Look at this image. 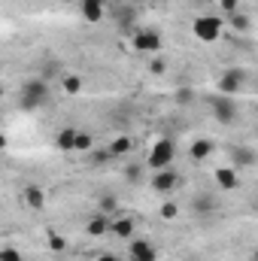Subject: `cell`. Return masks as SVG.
Here are the masks:
<instances>
[{"mask_svg":"<svg viewBox=\"0 0 258 261\" xmlns=\"http://www.w3.org/2000/svg\"><path fill=\"white\" fill-rule=\"evenodd\" d=\"M49 97H52V91H49V82H46V79H28V82H21V88H18V107H21L24 113H34V110L46 107Z\"/></svg>","mask_w":258,"mask_h":261,"instance_id":"1","label":"cell"},{"mask_svg":"<svg viewBox=\"0 0 258 261\" xmlns=\"http://www.w3.org/2000/svg\"><path fill=\"white\" fill-rule=\"evenodd\" d=\"M173 158H176V143H173L170 137H164V140H158V143L152 146V152H149V158H146V167H149V170H164V167L173 164Z\"/></svg>","mask_w":258,"mask_h":261,"instance_id":"2","label":"cell"},{"mask_svg":"<svg viewBox=\"0 0 258 261\" xmlns=\"http://www.w3.org/2000/svg\"><path fill=\"white\" fill-rule=\"evenodd\" d=\"M216 88H219V94L237 97V94L246 88V70H243V67H231V70H225V73L219 76Z\"/></svg>","mask_w":258,"mask_h":261,"instance_id":"3","label":"cell"},{"mask_svg":"<svg viewBox=\"0 0 258 261\" xmlns=\"http://www.w3.org/2000/svg\"><path fill=\"white\" fill-rule=\"evenodd\" d=\"M222 28H225V21H222L219 15H197V18H194V24H192L194 37H197V40H203V43L219 40Z\"/></svg>","mask_w":258,"mask_h":261,"instance_id":"4","label":"cell"},{"mask_svg":"<svg viewBox=\"0 0 258 261\" xmlns=\"http://www.w3.org/2000/svg\"><path fill=\"white\" fill-rule=\"evenodd\" d=\"M213 119L219 125H231L237 119V97H228V94H219L213 100Z\"/></svg>","mask_w":258,"mask_h":261,"instance_id":"5","label":"cell"},{"mask_svg":"<svg viewBox=\"0 0 258 261\" xmlns=\"http://www.w3.org/2000/svg\"><path fill=\"white\" fill-rule=\"evenodd\" d=\"M183 182V176L173 170V167H164V170H155V176L149 179V186H152V192H158V195H167V192H173L176 186Z\"/></svg>","mask_w":258,"mask_h":261,"instance_id":"6","label":"cell"},{"mask_svg":"<svg viewBox=\"0 0 258 261\" xmlns=\"http://www.w3.org/2000/svg\"><path fill=\"white\" fill-rule=\"evenodd\" d=\"M134 49H137V52H158V49H161V34H158L155 28L137 31V34H134Z\"/></svg>","mask_w":258,"mask_h":261,"instance_id":"7","label":"cell"},{"mask_svg":"<svg viewBox=\"0 0 258 261\" xmlns=\"http://www.w3.org/2000/svg\"><path fill=\"white\" fill-rule=\"evenodd\" d=\"M128 255H131V261H158V249L149 240H134Z\"/></svg>","mask_w":258,"mask_h":261,"instance_id":"8","label":"cell"},{"mask_svg":"<svg viewBox=\"0 0 258 261\" xmlns=\"http://www.w3.org/2000/svg\"><path fill=\"white\" fill-rule=\"evenodd\" d=\"M79 12L85 21H100L107 15V0H79Z\"/></svg>","mask_w":258,"mask_h":261,"instance_id":"9","label":"cell"},{"mask_svg":"<svg viewBox=\"0 0 258 261\" xmlns=\"http://www.w3.org/2000/svg\"><path fill=\"white\" fill-rule=\"evenodd\" d=\"M21 200H24V206H31V210H43V206H46V192H43L40 186H24V189H21Z\"/></svg>","mask_w":258,"mask_h":261,"instance_id":"10","label":"cell"},{"mask_svg":"<svg viewBox=\"0 0 258 261\" xmlns=\"http://www.w3.org/2000/svg\"><path fill=\"white\" fill-rule=\"evenodd\" d=\"M192 210H194V216H210V213H216V210H219V203H216V197H213V195L200 192V195L192 197Z\"/></svg>","mask_w":258,"mask_h":261,"instance_id":"11","label":"cell"},{"mask_svg":"<svg viewBox=\"0 0 258 261\" xmlns=\"http://www.w3.org/2000/svg\"><path fill=\"white\" fill-rule=\"evenodd\" d=\"M231 161H234V167H252L258 161L255 149H249V146H234L231 149Z\"/></svg>","mask_w":258,"mask_h":261,"instance_id":"12","label":"cell"},{"mask_svg":"<svg viewBox=\"0 0 258 261\" xmlns=\"http://www.w3.org/2000/svg\"><path fill=\"white\" fill-rule=\"evenodd\" d=\"M225 18H228V24L234 28V34H249V31H252V15L243 12V9H237V12L225 15Z\"/></svg>","mask_w":258,"mask_h":261,"instance_id":"13","label":"cell"},{"mask_svg":"<svg viewBox=\"0 0 258 261\" xmlns=\"http://www.w3.org/2000/svg\"><path fill=\"white\" fill-rule=\"evenodd\" d=\"M216 182H219V189H222V192H234V189L240 186V179H237V170H234V167H219V170H216Z\"/></svg>","mask_w":258,"mask_h":261,"instance_id":"14","label":"cell"},{"mask_svg":"<svg viewBox=\"0 0 258 261\" xmlns=\"http://www.w3.org/2000/svg\"><path fill=\"white\" fill-rule=\"evenodd\" d=\"M113 228V222L107 219V213H97L94 219H88V225H85V231L91 234V237H100V234H107Z\"/></svg>","mask_w":258,"mask_h":261,"instance_id":"15","label":"cell"},{"mask_svg":"<svg viewBox=\"0 0 258 261\" xmlns=\"http://www.w3.org/2000/svg\"><path fill=\"white\" fill-rule=\"evenodd\" d=\"M134 228H137V222H134L131 216H122V219H116V222H113V228H110V231H113L116 237H122V240H131V237H134Z\"/></svg>","mask_w":258,"mask_h":261,"instance_id":"16","label":"cell"},{"mask_svg":"<svg viewBox=\"0 0 258 261\" xmlns=\"http://www.w3.org/2000/svg\"><path fill=\"white\" fill-rule=\"evenodd\" d=\"M213 149H216V146H213V140H203V137H200V140H194V143H192L189 155H192V161H203V158H210V155H213Z\"/></svg>","mask_w":258,"mask_h":261,"instance_id":"17","label":"cell"},{"mask_svg":"<svg viewBox=\"0 0 258 261\" xmlns=\"http://www.w3.org/2000/svg\"><path fill=\"white\" fill-rule=\"evenodd\" d=\"M194 100H197V91H194L192 85H179V88L173 91V103H176V107H192Z\"/></svg>","mask_w":258,"mask_h":261,"instance_id":"18","label":"cell"},{"mask_svg":"<svg viewBox=\"0 0 258 261\" xmlns=\"http://www.w3.org/2000/svg\"><path fill=\"white\" fill-rule=\"evenodd\" d=\"M76 134H79V128H61V130H58V137H55V146H58V149H64V152H73Z\"/></svg>","mask_w":258,"mask_h":261,"instance_id":"19","label":"cell"},{"mask_svg":"<svg viewBox=\"0 0 258 261\" xmlns=\"http://www.w3.org/2000/svg\"><path fill=\"white\" fill-rule=\"evenodd\" d=\"M73 152H94V137L88 134V130H79L76 134V143H73Z\"/></svg>","mask_w":258,"mask_h":261,"instance_id":"20","label":"cell"},{"mask_svg":"<svg viewBox=\"0 0 258 261\" xmlns=\"http://www.w3.org/2000/svg\"><path fill=\"white\" fill-rule=\"evenodd\" d=\"M131 149H134V143H131V137H116L113 143H110V152H113V158H119V155H128Z\"/></svg>","mask_w":258,"mask_h":261,"instance_id":"21","label":"cell"},{"mask_svg":"<svg viewBox=\"0 0 258 261\" xmlns=\"http://www.w3.org/2000/svg\"><path fill=\"white\" fill-rule=\"evenodd\" d=\"M122 176L128 179L131 186H137V182H143V179H146V164H128Z\"/></svg>","mask_w":258,"mask_h":261,"instance_id":"22","label":"cell"},{"mask_svg":"<svg viewBox=\"0 0 258 261\" xmlns=\"http://www.w3.org/2000/svg\"><path fill=\"white\" fill-rule=\"evenodd\" d=\"M119 206V197L116 195H100L97 197V213H113Z\"/></svg>","mask_w":258,"mask_h":261,"instance_id":"23","label":"cell"},{"mask_svg":"<svg viewBox=\"0 0 258 261\" xmlns=\"http://www.w3.org/2000/svg\"><path fill=\"white\" fill-rule=\"evenodd\" d=\"M110 158H113L110 149H94V152H88V164H107Z\"/></svg>","mask_w":258,"mask_h":261,"instance_id":"24","label":"cell"},{"mask_svg":"<svg viewBox=\"0 0 258 261\" xmlns=\"http://www.w3.org/2000/svg\"><path fill=\"white\" fill-rule=\"evenodd\" d=\"M61 82H64V91H70V94H76V91L82 88V79H79V76H64Z\"/></svg>","mask_w":258,"mask_h":261,"instance_id":"25","label":"cell"},{"mask_svg":"<svg viewBox=\"0 0 258 261\" xmlns=\"http://www.w3.org/2000/svg\"><path fill=\"white\" fill-rule=\"evenodd\" d=\"M149 73H155V76L167 73V61H164V58H152V61H149Z\"/></svg>","mask_w":258,"mask_h":261,"instance_id":"26","label":"cell"},{"mask_svg":"<svg viewBox=\"0 0 258 261\" xmlns=\"http://www.w3.org/2000/svg\"><path fill=\"white\" fill-rule=\"evenodd\" d=\"M219 9H222L225 15H231V12L240 9V3H237V0H219Z\"/></svg>","mask_w":258,"mask_h":261,"instance_id":"27","label":"cell"},{"mask_svg":"<svg viewBox=\"0 0 258 261\" xmlns=\"http://www.w3.org/2000/svg\"><path fill=\"white\" fill-rule=\"evenodd\" d=\"M64 237H58V234H49V249H55V252H64Z\"/></svg>","mask_w":258,"mask_h":261,"instance_id":"28","label":"cell"},{"mask_svg":"<svg viewBox=\"0 0 258 261\" xmlns=\"http://www.w3.org/2000/svg\"><path fill=\"white\" fill-rule=\"evenodd\" d=\"M0 261H24L18 255V249H12V246H6L3 252H0Z\"/></svg>","mask_w":258,"mask_h":261,"instance_id":"29","label":"cell"},{"mask_svg":"<svg viewBox=\"0 0 258 261\" xmlns=\"http://www.w3.org/2000/svg\"><path fill=\"white\" fill-rule=\"evenodd\" d=\"M176 213H179V206H176V203H164V206H161V216H164V219H173Z\"/></svg>","mask_w":258,"mask_h":261,"instance_id":"30","label":"cell"},{"mask_svg":"<svg viewBox=\"0 0 258 261\" xmlns=\"http://www.w3.org/2000/svg\"><path fill=\"white\" fill-rule=\"evenodd\" d=\"M97 261H122V258H116V255H110V252H100V255H97Z\"/></svg>","mask_w":258,"mask_h":261,"instance_id":"31","label":"cell"},{"mask_svg":"<svg viewBox=\"0 0 258 261\" xmlns=\"http://www.w3.org/2000/svg\"><path fill=\"white\" fill-rule=\"evenodd\" d=\"M252 261H258V249H252Z\"/></svg>","mask_w":258,"mask_h":261,"instance_id":"32","label":"cell"},{"mask_svg":"<svg viewBox=\"0 0 258 261\" xmlns=\"http://www.w3.org/2000/svg\"><path fill=\"white\" fill-rule=\"evenodd\" d=\"M255 113H258V107H255Z\"/></svg>","mask_w":258,"mask_h":261,"instance_id":"33","label":"cell"}]
</instances>
